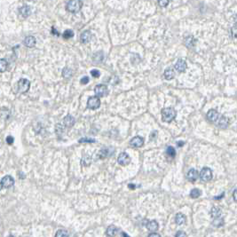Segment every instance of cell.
Masks as SVG:
<instances>
[{
    "label": "cell",
    "mask_w": 237,
    "mask_h": 237,
    "mask_svg": "<svg viewBox=\"0 0 237 237\" xmlns=\"http://www.w3.org/2000/svg\"><path fill=\"white\" fill-rule=\"evenodd\" d=\"M177 116L176 110L172 107H165L162 110V119L165 123L172 122Z\"/></svg>",
    "instance_id": "obj_1"
},
{
    "label": "cell",
    "mask_w": 237,
    "mask_h": 237,
    "mask_svg": "<svg viewBox=\"0 0 237 237\" xmlns=\"http://www.w3.org/2000/svg\"><path fill=\"white\" fill-rule=\"evenodd\" d=\"M83 6V2L82 0H70L67 4V10L69 13H77L81 10Z\"/></svg>",
    "instance_id": "obj_2"
},
{
    "label": "cell",
    "mask_w": 237,
    "mask_h": 237,
    "mask_svg": "<svg viewBox=\"0 0 237 237\" xmlns=\"http://www.w3.org/2000/svg\"><path fill=\"white\" fill-rule=\"evenodd\" d=\"M17 86H18V92H20V93H25V92H27L29 90L30 82L28 79H20L18 84H17Z\"/></svg>",
    "instance_id": "obj_3"
},
{
    "label": "cell",
    "mask_w": 237,
    "mask_h": 237,
    "mask_svg": "<svg viewBox=\"0 0 237 237\" xmlns=\"http://www.w3.org/2000/svg\"><path fill=\"white\" fill-rule=\"evenodd\" d=\"M200 179H201V180H202L204 182L211 180V179H212V171L208 167L202 168L201 172H200Z\"/></svg>",
    "instance_id": "obj_4"
},
{
    "label": "cell",
    "mask_w": 237,
    "mask_h": 237,
    "mask_svg": "<svg viewBox=\"0 0 237 237\" xmlns=\"http://www.w3.org/2000/svg\"><path fill=\"white\" fill-rule=\"evenodd\" d=\"M100 106V100L98 96L90 97L87 100V107L90 109H97Z\"/></svg>",
    "instance_id": "obj_5"
},
{
    "label": "cell",
    "mask_w": 237,
    "mask_h": 237,
    "mask_svg": "<svg viewBox=\"0 0 237 237\" xmlns=\"http://www.w3.org/2000/svg\"><path fill=\"white\" fill-rule=\"evenodd\" d=\"M94 92H95L96 96H98L99 98H101V97H105L106 95H107L108 90L105 84H98L95 86Z\"/></svg>",
    "instance_id": "obj_6"
},
{
    "label": "cell",
    "mask_w": 237,
    "mask_h": 237,
    "mask_svg": "<svg viewBox=\"0 0 237 237\" xmlns=\"http://www.w3.org/2000/svg\"><path fill=\"white\" fill-rule=\"evenodd\" d=\"M13 185H14V179H13V177H11L10 175H6L1 179V187L2 188H9L11 186H13Z\"/></svg>",
    "instance_id": "obj_7"
},
{
    "label": "cell",
    "mask_w": 237,
    "mask_h": 237,
    "mask_svg": "<svg viewBox=\"0 0 237 237\" xmlns=\"http://www.w3.org/2000/svg\"><path fill=\"white\" fill-rule=\"evenodd\" d=\"M220 117V114L216 109H211L207 113V119L213 123H216Z\"/></svg>",
    "instance_id": "obj_8"
},
{
    "label": "cell",
    "mask_w": 237,
    "mask_h": 237,
    "mask_svg": "<svg viewBox=\"0 0 237 237\" xmlns=\"http://www.w3.org/2000/svg\"><path fill=\"white\" fill-rule=\"evenodd\" d=\"M117 162H118L119 164L125 166V165H127L131 163V157L126 153H121V154H119L118 157H117Z\"/></svg>",
    "instance_id": "obj_9"
},
{
    "label": "cell",
    "mask_w": 237,
    "mask_h": 237,
    "mask_svg": "<svg viewBox=\"0 0 237 237\" xmlns=\"http://www.w3.org/2000/svg\"><path fill=\"white\" fill-rule=\"evenodd\" d=\"M199 176H200V174L196 169H190L186 175L187 180H189L190 182H195L199 178Z\"/></svg>",
    "instance_id": "obj_10"
},
{
    "label": "cell",
    "mask_w": 237,
    "mask_h": 237,
    "mask_svg": "<svg viewBox=\"0 0 237 237\" xmlns=\"http://www.w3.org/2000/svg\"><path fill=\"white\" fill-rule=\"evenodd\" d=\"M144 144V139L140 136H135L130 140V145L133 147H140Z\"/></svg>",
    "instance_id": "obj_11"
},
{
    "label": "cell",
    "mask_w": 237,
    "mask_h": 237,
    "mask_svg": "<svg viewBox=\"0 0 237 237\" xmlns=\"http://www.w3.org/2000/svg\"><path fill=\"white\" fill-rule=\"evenodd\" d=\"M216 124L219 128H221V129H226L228 127V125H229V120H228V118L226 117L220 115V117H219V118L218 120V122L216 123Z\"/></svg>",
    "instance_id": "obj_12"
},
{
    "label": "cell",
    "mask_w": 237,
    "mask_h": 237,
    "mask_svg": "<svg viewBox=\"0 0 237 237\" xmlns=\"http://www.w3.org/2000/svg\"><path fill=\"white\" fill-rule=\"evenodd\" d=\"M174 67H175V69H176L178 72L183 73V72L186 71V62L184 60L179 59V60H178V61L175 63Z\"/></svg>",
    "instance_id": "obj_13"
},
{
    "label": "cell",
    "mask_w": 237,
    "mask_h": 237,
    "mask_svg": "<svg viewBox=\"0 0 237 237\" xmlns=\"http://www.w3.org/2000/svg\"><path fill=\"white\" fill-rule=\"evenodd\" d=\"M107 235L108 236H116V235H121L122 232H120V229H118L116 225H109L107 228V232H106Z\"/></svg>",
    "instance_id": "obj_14"
},
{
    "label": "cell",
    "mask_w": 237,
    "mask_h": 237,
    "mask_svg": "<svg viewBox=\"0 0 237 237\" xmlns=\"http://www.w3.org/2000/svg\"><path fill=\"white\" fill-rule=\"evenodd\" d=\"M92 39V33L89 31V30H85V31H84L82 34H81V36H80V41H81V43H83V44H87V43H89L90 41Z\"/></svg>",
    "instance_id": "obj_15"
},
{
    "label": "cell",
    "mask_w": 237,
    "mask_h": 237,
    "mask_svg": "<svg viewBox=\"0 0 237 237\" xmlns=\"http://www.w3.org/2000/svg\"><path fill=\"white\" fill-rule=\"evenodd\" d=\"M75 118L72 117V116H70V115H68V116H67L65 118L63 119V121H62V125L63 126H65L67 128H71L74 124H75Z\"/></svg>",
    "instance_id": "obj_16"
},
{
    "label": "cell",
    "mask_w": 237,
    "mask_h": 237,
    "mask_svg": "<svg viewBox=\"0 0 237 237\" xmlns=\"http://www.w3.org/2000/svg\"><path fill=\"white\" fill-rule=\"evenodd\" d=\"M23 43H24V44L26 45L27 47H28V48H32V47H34V46L36 45L37 40H36V38H35L34 37H32V36H28V37H27L26 38L24 39Z\"/></svg>",
    "instance_id": "obj_17"
},
{
    "label": "cell",
    "mask_w": 237,
    "mask_h": 237,
    "mask_svg": "<svg viewBox=\"0 0 237 237\" xmlns=\"http://www.w3.org/2000/svg\"><path fill=\"white\" fill-rule=\"evenodd\" d=\"M163 76L165 79L167 80H171L175 77V71L172 67H168L164 70V73H163Z\"/></svg>",
    "instance_id": "obj_18"
},
{
    "label": "cell",
    "mask_w": 237,
    "mask_h": 237,
    "mask_svg": "<svg viewBox=\"0 0 237 237\" xmlns=\"http://www.w3.org/2000/svg\"><path fill=\"white\" fill-rule=\"evenodd\" d=\"M146 228H147L149 231H151V232H156L158 229V227H159V225H158V223L156 220H151V221H148V222L146 224Z\"/></svg>",
    "instance_id": "obj_19"
},
{
    "label": "cell",
    "mask_w": 237,
    "mask_h": 237,
    "mask_svg": "<svg viewBox=\"0 0 237 237\" xmlns=\"http://www.w3.org/2000/svg\"><path fill=\"white\" fill-rule=\"evenodd\" d=\"M19 13H20V14H21L22 17L27 18V17H28V16L30 15V13H31V10H30L29 6H28V5H23V6H21V7L19 9Z\"/></svg>",
    "instance_id": "obj_20"
},
{
    "label": "cell",
    "mask_w": 237,
    "mask_h": 237,
    "mask_svg": "<svg viewBox=\"0 0 237 237\" xmlns=\"http://www.w3.org/2000/svg\"><path fill=\"white\" fill-rule=\"evenodd\" d=\"M186 216L183 213H177V215L175 217L176 224L179 225H181L186 223Z\"/></svg>",
    "instance_id": "obj_21"
},
{
    "label": "cell",
    "mask_w": 237,
    "mask_h": 237,
    "mask_svg": "<svg viewBox=\"0 0 237 237\" xmlns=\"http://www.w3.org/2000/svg\"><path fill=\"white\" fill-rule=\"evenodd\" d=\"M185 44H186V46L188 47V48L194 47L195 44H196V39H195L192 36H189V37L186 38V39H185Z\"/></svg>",
    "instance_id": "obj_22"
},
{
    "label": "cell",
    "mask_w": 237,
    "mask_h": 237,
    "mask_svg": "<svg viewBox=\"0 0 237 237\" xmlns=\"http://www.w3.org/2000/svg\"><path fill=\"white\" fill-rule=\"evenodd\" d=\"M221 213H222L221 209L219 208V207H213L211 211V215L213 219L220 217V216H221Z\"/></svg>",
    "instance_id": "obj_23"
},
{
    "label": "cell",
    "mask_w": 237,
    "mask_h": 237,
    "mask_svg": "<svg viewBox=\"0 0 237 237\" xmlns=\"http://www.w3.org/2000/svg\"><path fill=\"white\" fill-rule=\"evenodd\" d=\"M212 225L216 227H220L224 225V219L221 217L219 218H215L212 221Z\"/></svg>",
    "instance_id": "obj_24"
},
{
    "label": "cell",
    "mask_w": 237,
    "mask_h": 237,
    "mask_svg": "<svg viewBox=\"0 0 237 237\" xmlns=\"http://www.w3.org/2000/svg\"><path fill=\"white\" fill-rule=\"evenodd\" d=\"M201 194H202L201 190H199L198 188H194L190 192V196H191V198L196 199V198H198L201 196Z\"/></svg>",
    "instance_id": "obj_25"
},
{
    "label": "cell",
    "mask_w": 237,
    "mask_h": 237,
    "mask_svg": "<svg viewBox=\"0 0 237 237\" xmlns=\"http://www.w3.org/2000/svg\"><path fill=\"white\" fill-rule=\"evenodd\" d=\"M7 66H8V62L5 60V59H1L0 60V71L3 73L7 69Z\"/></svg>",
    "instance_id": "obj_26"
},
{
    "label": "cell",
    "mask_w": 237,
    "mask_h": 237,
    "mask_svg": "<svg viewBox=\"0 0 237 237\" xmlns=\"http://www.w3.org/2000/svg\"><path fill=\"white\" fill-rule=\"evenodd\" d=\"M62 76L64 78H69L70 77H72V70L68 67H65L62 70Z\"/></svg>",
    "instance_id": "obj_27"
},
{
    "label": "cell",
    "mask_w": 237,
    "mask_h": 237,
    "mask_svg": "<svg viewBox=\"0 0 237 237\" xmlns=\"http://www.w3.org/2000/svg\"><path fill=\"white\" fill-rule=\"evenodd\" d=\"M73 37H74V31L71 29H67L63 33V38L65 39H69Z\"/></svg>",
    "instance_id": "obj_28"
},
{
    "label": "cell",
    "mask_w": 237,
    "mask_h": 237,
    "mask_svg": "<svg viewBox=\"0 0 237 237\" xmlns=\"http://www.w3.org/2000/svg\"><path fill=\"white\" fill-rule=\"evenodd\" d=\"M166 153H167V155H168L169 156H171V157H174V156H176V151H175V149H174L173 146H168L167 149H166Z\"/></svg>",
    "instance_id": "obj_29"
},
{
    "label": "cell",
    "mask_w": 237,
    "mask_h": 237,
    "mask_svg": "<svg viewBox=\"0 0 237 237\" xmlns=\"http://www.w3.org/2000/svg\"><path fill=\"white\" fill-rule=\"evenodd\" d=\"M96 140L94 139H92V138H82L81 140H79V143H83V142H90V143H92V142H95Z\"/></svg>",
    "instance_id": "obj_30"
},
{
    "label": "cell",
    "mask_w": 237,
    "mask_h": 237,
    "mask_svg": "<svg viewBox=\"0 0 237 237\" xmlns=\"http://www.w3.org/2000/svg\"><path fill=\"white\" fill-rule=\"evenodd\" d=\"M56 236H68L69 234L67 232V231H64V230H59L56 234H55Z\"/></svg>",
    "instance_id": "obj_31"
},
{
    "label": "cell",
    "mask_w": 237,
    "mask_h": 237,
    "mask_svg": "<svg viewBox=\"0 0 237 237\" xmlns=\"http://www.w3.org/2000/svg\"><path fill=\"white\" fill-rule=\"evenodd\" d=\"M170 0H158V5L161 7H166L169 5Z\"/></svg>",
    "instance_id": "obj_32"
},
{
    "label": "cell",
    "mask_w": 237,
    "mask_h": 237,
    "mask_svg": "<svg viewBox=\"0 0 237 237\" xmlns=\"http://www.w3.org/2000/svg\"><path fill=\"white\" fill-rule=\"evenodd\" d=\"M91 75H92L93 77L98 78V77H100V71H99L98 69H92V71H91Z\"/></svg>",
    "instance_id": "obj_33"
},
{
    "label": "cell",
    "mask_w": 237,
    "mask_h": 237,
    "mask_svg": "<svg viewBox=\"0 0 237 237\" xmlns=\"http://www.w3.org/2000/svg\"><path fill=\"white\" fill-rule=\"evenodd\" d=\"M231 35L233 38H237V27H234L231 28Z\"/></svg>",
    "instance_id": "obj_34"
},
{
    "label": "cell",
    "mask_w": 237,
    "mask_h": 237,
    "mask_svg": "<svg viewBox=\"0 0 237 237\" xmlns=\"http://www.w3.org/2000/svg\"><path fill=\"white\" fill-rule=\"evenodd\" d=\"M80 81H81V84H87L89 83L90 79H89L88 77H84L81 78Z\"/></svg>",
    "instance_id": "obj_35"
},
{
    "label": "cell",
    "mask_w": 237,
    "mask_h": 237,
    "mask_svg": "<svg viewBox=\"0 0 237 237\" xmlns=\"http://www.w3.org/2000/svg\"><path fill=\"white\" fill-rule=\"evenodd\" d=\"M13 141H14V139H13L12 136H8V137L6 138V142H7V144L12 145L13 143Z\"/></svg>",
    "instance_id": "obj_36"
},
{
    "label": "cell",
    "mask_w": 237,
    "mask_h": 237,
    "mask_svg": "<svg viewBox=\"0 0 237 237\" xmlns=\"http://www.w3.org/2000/svg\"><path fill=\"white\" fill-rule=\"evenodd\" d=\"M175 236L179 237V236H186V234L185 233V232H182V231H179V232H178L176 235H175Z\"/></svg>",
    "instance_id": "obj_37"
},
{
    "label": "cell",
    "mask_w": 237,
    "mask_h": 237,
    "mask_svg": "<svg viewBox=\"0 0 237 237\" xmlns=\"http://www.w3.org/2000/svg\"><path fill=\"white\" fill-rule=\"evenodd\" d=\"M233 198L235 202H237V189H235L233 193Z\"/></svg>",
    "instance_id": "obj_38"
},
{
    "label": "cell",
    "mask_w": 237,
    "mask_h": 237,
    "mask_svg": "<svg viewBox=\"0 0 237 237\" xmlns=\"http://www.w3.org/2000/svg\"><path fill=\"white\" fill-rule=\"evenodd\" d=\"M52 33H53V35H55V36H59V33H58V31H56L55 30V28H52Z\"/></svg>",
    "instance_id": "obj_39"
},
{
    "label": "cell",
    "mask_w": 237,
    "mask_h": 237,
    "mask_svg": "<svg viewBox=\"0 0 237 237\" xmlns=\"http://www.w3.org/2000/svg\"><path fill=\"white\" fill-rule=\"evenodd\" d=\"M148 236H160V235L157 233H151L148 235Z\"/></svg>",
    "instance_id": "obj_40"
},
{
    "label": "cell",
    "mask_w": 237,
    "mask_h": 237,
    "mask_svg": "<svg viewBox=\"0 0 237 237\" xmlns=\"http://www.w3.org/2000/svg\"><path fill=\"white\" fill-rule=\"evenodd\" d=\"M128 187H130L131 189H135V188H136V186L132 184H129L128 185Z\"/></svg>",
    "instance_id": "obj_41"
},
{
    "label": "cell",
    "mask_w": 237,
    "mask_h": 237,
    "mask_svg": "<svg viewBox=\"0 0 237 237\" xmlns=\"http://www.w3.org/2000/svg\"><path fill=\"white\" fill-rule=\"evenodd\" d=\"M224 195H225V193H222L219 196H216V197H214V199H220L221 197H224Z\"/></svg>",
    "instance_id": "obj_42"
},
{
    "label": "cell",
    "mask_w": 237,
    "mask_h": 237,
    "mask_svg": "<svg viewBox=\"0 0 237 237\" xmlns=\"http://www.w3.org/2000/svg\"><path fill=\"white\" fill-rule=\"evenodd\" d=\"M182 144H184V142L183 141H179V142H178V145L179 146H182Z\"/></svg>",
    "instance_id": "obj_43"
},
{
    "label": "cell",
    "mask_w": 237,
    "mask_h": 237,
    "mask_svg": "<svg viewBox=\"0 0 237 237\" xmlns=\"http://www.w3.org/2000/svg\"><path fill=\"white\" fill-rule=\"evenodd\" d=\"M235 26L237 27V15L235 17Z\"/></svg>",
    "instance_id": "obj_44"
}]
</instances>
